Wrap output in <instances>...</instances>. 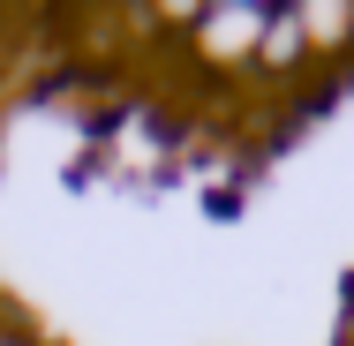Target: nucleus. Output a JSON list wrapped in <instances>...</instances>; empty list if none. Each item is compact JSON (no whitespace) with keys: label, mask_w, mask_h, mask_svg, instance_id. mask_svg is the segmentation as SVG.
<instances>
[{"label":"nucleus","mask_w":354,"mask_h":346,"mask_svg":"<svg viewBox=\"0 0 354 346\" xmlns=\"http://www.w3.org/2000/svg\"><path fill=\"white\" fill-rule=\"evenodd\" d=\"M264 23H272V8H204V15H196V30H189V46H196V53H204L218 75H234L241 61L257 68Z\"/></svg>","instance_id":"f257e3e1"},{"label":"nucleus","mask_w":354,"mask_h":346,"mask_svg":"<svg viewBox=\"0 0 354 346\" xmlns=\"http://www.w3.org/2000/svg\"><path fill=\"white\" fill-rule=\"evenodd\" d=\"M317 53H309V30H301V8H272V23H264V46H257V75L272 83V90H294V75L309 68Z\"/></svg>","instance_id":"f03ea898"},{"label":"nucleus","mask_w":354,"mask_h":346,"mask_svg":"<svg viewBox=\"0 0 354 346\" xmlns=\"http://www.w3.org/2000/svg\"><path fill=\"white\" fill-rule=\"evenodd\" d=\"M301 30L317 61H347L354 53V0H301Z\"/></svg>","instance_id":"7ed1b4c3"},{"label":"nucleus","mask_w":354,"mask_h":346,"mask_svg":"<svg viewBox=\"0 0 354 346\" xmlns=\"http://www.w3.org/2000/svg\"><path fill=\"white\" fill-rule=\"evenodd\" d=\"M0 346H38V331H30L23 316H0Z\"/></svg>","instance_id":"20e7f679"}]
</instances>
